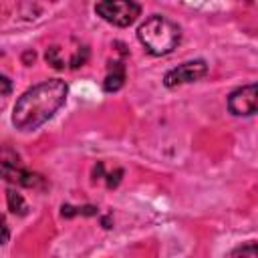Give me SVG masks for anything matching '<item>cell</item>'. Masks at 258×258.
<instances>
[{
  "label": "cell",
  "instance_id": "16",
  "mask_svg": "<svg viewBox=\"0 0 258 258\" xmlns=\"http://www.w3.org/2000/svg\"><path fill=\"white\" fill-rule=\"evenodd\" d=\"M62 212V218H73V216H77V208H73V206H69V204H64L62 208H60Z\"/></svg>",
  "mask_w": 258,
  "mask_h": 258
},
{
  "label": "cell",
  "instance_id": "2",
  "mask_svg": "<svg viewBox=\"0 0 258 258\" xmlns=\"http://www.w3.org/2000/svg\"><path fill=\"white\" fill-rule=\"evenodd\" d=\"M137 38L147 52L161 56V54H169L179 44L181 32H179V26L169 18L153 14L137 28Z\"/></svg>",
  "mask_w": 258,
  "mask_h": 258
},
{
  "label": "cell",
  "instance_id": "19",
  "mask_svg": "<svg viewBox=\"0 0 258 258\" xmlns=\"http://www.w3.org/2000/svg\"><path fill=\"white\" fill-rule=\"evenodd\" d=\"M103 226H105V228H111V224H109V218H103Z\"/></svg>",
  "mask_w": 258,
  "mask_h": 258
},
{
  "label": "cell",
  "instance_id": "10",
  "mask_svg": "<svg viewBox=\"0 0 258 258\" xmlns=\"http://www.w3.org/2000/svg\"><path fill=\"white\" fill-rule=\"evenodd\" d=\"M87 58H89V48H87V46H79V48L75 50V54L71 56L69 67H71V69H79V67H83V64L87 62Z\"/></svg>",
  "mask_w": 258,
  "mask_h": 258
},
{
  "label": "cell",
  "instance_id": "18",
  "mask_svg": "<svg viewBox=\"0 0 258 258\" xmlns=\"http://www.w3.org/2000/svg\"><path fill=\"white\" fill-rule=\"evenodd\" d=\"M93 175H95L97 179H99V177L103 175V163H101V161H99V163H97V165L93 167Z\"/></svg>",
  "mask_w": 258,
  "mask_h": 258
},
{
  "label": "cell",
  "instance_id": "9",
  "mask_svg": "<svg viewBox=\"0 0 258 258\" xmlns=\"http://www.w3.org/2000/svg\"><path fill=\"white\" fill-rule=\"evenodd\" d=\"M44 58H46V62H48L52 69H56V71H62V69L67 67L64 58H60V46H50V48L46 50Z\"/></svg>",
  "mask_w": 258,
  "mask_h": 258
},
{
  "label": "cell",
  "instance_id": "15",
  "mask_svg": "<svg viewBox=\"0 0 258 258\" xmlns=\"http://www.w3.org/2000/svg\"><path fill=\"white\" fill-rule=\"evenodd\" d=\"M77 214H81V216H95L97 208L95 206H83V208H77Z\"/></svg>",
  "mask_w": 258,
  "mask_h": 258
},
{
  "label": "cell",
  "instance_id": "3",
  "mask_svg": "<svg viewBox=\"0 0 258 258\" xmlns=\"http://www.w3.org/2000/svg\"><path fill=\"white\" fill-rule=\"evenodd\" d=\"M0 177L20 187H42L44 185V177L40 173L24 169L18 153H14L8 147L0 149Z\"/></svg>",
  "mask_w": 258,
  "mask_h": 258
},
{
  "label": "cell",
  "instance_id": "17",
  "mask_svg": "<svg viewBox=\"0 0 258 258\" xmlns=\"http://www.w3.org/2000/svg\"><path fill=\"white\" fill-rule=\"evenodd\" d=\"M32 60H34V52H32V50H28V52L22 54V62H24V64H30Z\"/></svg>",
  "mask_w": 258,
  "mask_h": 258
},
{
  "label": "cell",
  "instance_id": "13",
  "mask_svg": "<svg viewBox=\"0 0 258 258\" xmlns=\"http://www.w3.org/2000/svg\"><path fill=\"white\" fill-rule=\"evenodd\" d=\"M8 238H10V230H8V224H6L4 216L0 214V246H2V244H6V242H8Z\"/></svg>",
  "mask_w": 258,
  "mask_h": 258
},
{
  "label": "cell",
  "instance_id": "7",
  "mask_svg": "<svg viewBox=\"0 0 258 258\" xmlns=\"http://www.w3.org/2000/svg\"><path fill=\"white\" fill-rule=\"evenodd\" d=\"M123 81H125V67L123 62L115 60V62H109V73L103 81V89L107 93H115L123 87Z\"/></svg>",
  "mask_w": 258,
  "mask_h": 258
},
{
  "label": "cell",
  "instance_id": "12",
  "mask_svg": "<svg viewBox=\"0 0 258 258\" xmlns=\"http://www.w3.org/2000/svg\"><path fill=\"white\" fill-rule=\"evenodd\" d=\"M250 256V258H256V244L254 242H250L248 246H242V248H236L234 252H232V256Z\"/></svg>",
  "mask_w": 258,
  "mask_h": 258
},
{
  "label": "cell",
  "instance_id": "11",
  "mask_svg": "<svg viewBox=\"0 0 258 258\" xmlns=\"http://www.w3.org/2000/svg\"><path fill=\"white\" fill-rule=\"evenodd\" d=\"M121 177H123V169H115V171H111V173H107V187L109 189H113V187H117L119 185V181H121Z\"/></svg>",
  "mask_w": 258,
  "mask_h": 258
},
{
  "label": "cell",
  "instance_id": "4",
  "mask_svg": "<svg viewBox=\"0 0 258 258\" xmlns=\"http://www.w3.org/2000/svg\"><path fill=\"white\" fill-rule=\"evenodd\" d=\"M95 12L105 22L125 28V26H131L139 18L141 6L135 0H101L95 6Z\"/></svg>",
  "mask_w": 258,
  "mask_h": 258
},
{
  "label": "cell",
  "instance_id": "6",
  "mask_svg": "<svg viewBox=\"0 0 258 258\" xmlns=\"http://www.w3.org/2000/svg\"><path fill=\"white\" fill-rule=\"evenodd\" d=\"M228 109H230V113L240 115V117H242V115H244V117L254 115L256 109H258V89H256V85L250 83V85H246V87L236 89V91L228 97Z\"/></svg>",
  "mask_w": 258,
  "mask_h": 258
},
{
  "label": "cell",
  "instance_id": "5",
  "mask_svg": "<svg viewBox=\"0 0 258 258\" xmlns=\"http://www.w3.org/2000/svg\"><path fill=\"white\" fill-rule=\"evenodd\" d=\"M206 73H208V62L206 60H187V62L167 71L165 77H163V85L173 89V87L183 85V83H196L202 77H206Z\"/></svg>",
  "mask_w": 258,
  "mask_h": 258
},
{
  "label": "cell",
  "instance_id": "8",
  "mask_svg": "<svg viewBox=\"0 0 258 258\" xmlns=\"http://www.w3.org/2000/svg\"><path fill=\"white\" fill-rule=\"evenodd\" d=\"M6 200H8V210H10L12 214H18V216H24V214H26L28 206H26L24 198H22L16 189H8V191H6Z\"/></svg>",
  "mask_w": 258,
  "mask_h": 258
},
{
  "label": "cell",
  "instance_id": "14",
  "mask_svg": "<svg viewBox=\"0 0 258 258\" xmlns=\"http://www.w3.org/2000/svg\"><path fill=\"white\" fill-rule=\"evenodd\" d=\"M10 91H12V83H10V79H8L6 75H0V97L10 95Z\"/></svg>",
  "mask_w": 258,
  "mask_h": 258
},
{
  "label": "cell",
  "instance_id": "1",
  "mask_svg": "<svg viewBox=\"0 0 258 258\" xmlns=\"http://www.w3.org/2000/svg\"><path fill=\"white\" fill-rule=\"evenodd\" d=\"M69 87L60 79H48L22 93L12 109V123L20 131H32L46 123L67 101Z\"/></svg>",
  "mask_w": 258,
  "mask_h": 258
}]
</instances>
